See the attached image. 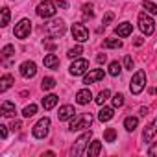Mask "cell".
Masks as SVG:
<instances>
[{"instance_id": "cell-27", "label": "cell", "mask_w": 157, "mask_h": 157, "mask_svg": "<svg viewBox=\"0 0 157 157\" xmlns=\"http://www.w3.org/2000/svg\"><path fill=\"white\" fill-rule=\"evenodd\" d=\"M37 113V105L35 104H30V105H26L24 109H22V117L24 118H30V117H33Z\"/></svg>"}, {"instance_id": "cell-42", "label": "cell", "mask_w": 157, "mask_h": 157, "mask_svg": "<svg viewBox=\"0 0 157 157\" xmlns=\"http://www.w3.org/2000/svg\"><path fill=\"white\" fill-rule=\"evenodd\" d=\"M105 59H107V57H105V54H98V57H96V61H98V63H105Z\"/></svg>"}, {"instance_id": "cell-13", "label": "cell", "mask_w": 157, "mask_h": 157, "mask_svg": "<svg viewBox=\"0 0 157 157\" xmlns=\"http://www.w3.org/2000/svg\"><path fill=\"white\" fill-rule=\"evenodd\" d=\"M155 131H157V118H155V120H151V122L146 126V129L142 131V142H150V140H151V137L155 135Z\"/></svg>"}, {"instance_id": "cell-8", "label": "cell", "mask_w": 157, "mask_h": 157, "mask_svg": "<svg viewBox=\"0 0 157 157\" xmlns=\"http://www.w3.org/2000/svg\"><path fill=\"white\" fill-rule=\"evenodd\" d=\"M72 37L78 41V43H85L89 39V32L87 28L82 24V22H74L72 24Z\"/></svg>"}, {"instance_id": "cell-9", "label": "cell", "mask_w": 157, "mask_h": 157, "mask_svg": "<svg viewBox=\"0 0 157 157\" xmlns=\"http://www.w3.org/2000/svg\"><path fill=\"white\" fill-rule=\"evenodd\" d=\"M32 32V21L28 19H22L17 26H15V37L17 39H26Z\"/></svg>"}, {"instance_id": "cell-41", "label": "cell", "mask_w": 157, "mask_h": 157, "mask_svg": "<svg viewBox=\"0 0 157 157\" xmlns=\"http://www.w3.org/2000/svg\"><path fill=\"white\" fill-rule=\"evenodd\" d=\"M56 6H57V8H63V10H67V8H68V6H67V2H63V0H57Z\"/></svg>"}, {"instance_id": "cell-36", "label": "cell", "mask_w": 157, "mask_h": 157, "mask_svg": "<svg viewBox=\"0 0 157 157\" xmlns=\"http://www.w3.org/2000/svg\"><path fill=\"white\" fill-rule=\"evenodd\" d=\"M82 10H83V13H85L87 17H93V15H94V11H93V6H91V4H85Z\"/></svg>"}, {"instance_id": "cell-24", "label": "cell", "mask_w": 157, "mask_h": 157, "mask_svg": "<svg viewBox=\"0 0 157 157\" xmlns=\"http://www.w3.org/2000/svg\"><path fill=\"white\" fill-rule=\"evenodd\" d=\"M142 8H144L150 15H157V4H153L151 0H144V2H142Z\"/></svg>"}, {"instance_id": "cell-44", "label": "cell", "mask_w": 157, "mask_h": 157, "mask_svg": "<svg viewBox=\"0 0 157 157\" xmlns=\"http://www.w3.org/2000/svg\"><path fill=\"white\" fill-rule=\"evenodd\" d=\"M11 128H13V129H21V122H13Z\"/></svg>"}, {"instance_id": "cell-33", "label": "cell", "mask_w": 157, "mask_h": 157, "mask_svg": "<svg viewBox=\"0 0 157 157\" xmlns=\"http://www.w3.org/2000/svg\"><path fill=\"white\" fill-rule=\"evenodd\" d=\"M122 105H124V94L117 93L113 96V107H122Z\"/></svg>"}, {"instance_id": "cell-32", "label": "cell", "mask_w": 157, "mask_h": 157, "mask_svg": "<svg viewBox=\"0 0 157 157\" xmlns=\"http://www.w3.org/2000/svg\"><path fill=\"white\" fill-rule=\"evenodd\" d=\"M10 10L8 8H2V21H0V26H8L10 24Z\"/></svg>"}, {"instance_id": "cell-11", "label": "cell", "mask_w": 157, "mask_h": 157, "mask_svg": "<svg viewBox=\"0 0 157 157\" xmlns=\"http://www.w3.org/2000/svg\"><path fill=\"white\" fill-rule=\"evenodd\" d=\"M104 80V70L102 68H94V70H89L85 76H83V83L85 85H91V83H96Z\"/></svg>"}, {"instance_id": "cell-31", "label": "cell", "mask_w": 157, "mask_h": 157, "mask_svg": "<svg viewBox=\"0 0 157 157\" xmlns=\"http://www.w3.org/2000/svg\"><path fill=\"white\" fill-rule=\"evenodd\" d=\"M80 54H83V48H82V46H74V48L68 50L67 56H68L70 59H76V57H80Z\"/></svg>"}, {"instance_id": "cell-38", "label": "cell", "mask_w": 157, "mask_h": 157, "mask_svg": "<svg viewBox=\"0 0 157 157\" xmlns=\"http://www.w3.org/2000/svg\"><path fill=\"white\" fill-rule=\"evenodd\" d=\"M0 137L2 139L8 137V126H4V124H0Z\"/></svg>"}, {"instance_id": "cell-16", "label": "cell", "mask_w": 157, "mask_h": 157, "mask_svg": "<svg viewBox=\"0 0 157 157\" xmlns=\"http://www.w3.org/2000/svg\"><path fill=\"white\" fill-rule=\"evenodd\" d=\"M91 98H93V94H91L89 89H82V91L76 93V102L80 104V105H87L91 102Z\"/></svg>"}, {"instance_id": "cell-5", "label": "cell", "mask_w": 157, "mask_h": 157, "mask_svg": "<svg viewBox=\"0 0 157 157\" xmlns=\"http://www.w3.org/2000/svg\"><path fill=\"white\" fill-rule=\"evenodd\" d=\"M139 28L144 35H151L155 32V22L151 17H148V13H140L139 15Z\"/></svg>"}, {"instance_id": "cell-2", "label": "cell", "mask_w": 157, "mask_h": 157, "mask_svg": "<svg viewBox=\"0 0 157 157\" xmlns=\"http://www.w3.org/2000/svg\"><path fill=\"white\" fill-rule=\"evenodd\" d=\"M91 139H93V131H91V129L85 131L83 135H80V137H78V140L74 142L72 150H70V155H72V157H78V155L85 153V148H87V144H89Z\"/></svg>"}, {"instance_id": "cell-43", "label": "cell", "mask_w": 157, "mask_h": 157, "mask_svg": "<svg viewBox=\"0 0 157 157\" xmlns=\"http://www.w3.org/2000/svg\"><path fill=\"white\" fill-rule=\"evenodd\" d=\"M142 43H144V39H140V37H139V39H135V44H137V46H140Z\"/></svg>"}, {"instance_id": "cell-40", "label": "cell", "mask_w": 157, "mask_h": 157, "mask_svg": "<svg viewBox=\"0 0 157 157\" xmlns=\"http://www.w3.org/2000/svg\"><path fill=\"white\" fill-rule=\"evenodd\" d=\"M44 48L52 52V50H56V44H54V43H48V41H44Z\"/></svg>"}, {"instance_id": "cell-25", "label": "cell", "mask_w": 157, "mask_h": 157, "mask_svg": "<svg viewBox=\"0 0 157 157\" xmlns=\"http://www.w3.org/2000/svg\"><path fill=\"white\" fill-rule=\"evenodd\" d=\"M104 48H122V41L120 39H105Z\"/></svg>"}, {"instance_id": "cell-22", "label": "cell", "mask_w": 157, "mask_h": 157, "mask_svg": "<svg viewBox=\"0 0 157 157\" xmlns=\"http://www.w3.org/2000/svg\"><path fill=\"white\" fill-rule=\"evenodd\" d=\"M13 82H15V80H13V76H11V74H4L2 78H0V91L6 93V91L13 85Z\"/></svg>"}, {"instance_id": "cell-10", "label": "cell", "mask_w": 157, "mask_h": 157, "mask_svg": "<svg viewBox=\"0 0 157 157\" xmlns=\"http://www.w3.org/2000/svg\"><path fill=\"white\" fill-rule=\"evenodd\" d=\"M87 68H89V61L87 59H74V63L70 65V74L72 76H82V74H85L87 72Z\"/></svg>"}, {"instance_id": "cell-3", "label": "cell", "mask_w": 157, "mask_h": 157, "mask_svg": "<svg viewBox=\"0 0 157 157\" xmlns=\"http://www.w3.org/2000/svg\"><path fill=\"white\" fill-rule=\"evenodd\" d=\"M144 87H146V72L144 70H139V72L133 74L131 82H129V91L133 94H140L144 91Z\"/></svg>"}, {"instance_id": "cell-35", "label": "cell", "mask_w": 157, "mask_h": 157, "mask_svg": "<svg viewBox=\"0 0 157 157\" xmlns=\"http://www.w3.org/2000/svg\"><path fill=\"white\" fill-rule=\"evenodd\" d=\"M124 67L128 70H133V59H131V56H126L124 57Z\"/></svg>"}, {"instance_id": "cell-19", "label": "cell", "mask_w": 157, "mask_h": 157, "mask_svg": "<svg viewBox=\"0 0 157 157\" xmlns=\"http://www.w3.org/2000/svg\"><path fill=\"white\" fill-rule=\"evenodd\" d=\"M115 117V109L113 107H102L100 111H98V120L100 122H107V120H111Z\"/></svg>"}, {"instance_id": "cell-39", "label": "cell", "mask_w": 157, "mask_h": 157, "mask_svg": "<svg viewBox=\"0 0 157 157\" xmlns=\"http://www.w3.org/2000/svg\"><path fill=\"white\" fill-rule=\"evenodd\" d=\"M148 153H150V155H153V157H157V142H155V144H151V146L148 148Z\"/></svg>"}, {"instance_id": "cell-12", "label": "cell", "mask_w": 157, "mask_h": 157, "mask_svg": "<svg viewBox=\"0 0 157 157\" xmlns=\"http://www.w3.org/2000/svg\"><path fill=\"white\" fill-rule=\"evenodd\" d=\"M37 74V65L33 61H24L21 65V76L26 78V80H30V78H33Z\"/></svg>"}, {"instance_id": "cell-28", "label": "cell", "mask_w": 157, "mask_h": 157, "mask_svg": "<svg viewBox=\"0 0 157 157\" xmlns=\"http://www.w3.org/2000/svg\"><path fill=\"white\" fill-rule=\"evenodd\" d=\"M41 87H43L44 91H50V89H54V87H56V80H54V78H43Z\"/></svg>"}, {"instance_id": "cell-4", "label": "cell", "mask_w": 157, "mask_h": 157, "mask_svg": "<svg viewBox=\"0 0 157 157\" xmlns=\"http://www.w3.org/2000/svg\"><path fill=\"white\" fill-rule=\"evenodd\" d=\"M44 30H46V35L48 37H61L65 33V22L61 19H54V21H50L46 24Z\"/></svg>"}, {"instance_id": "cell-26", "label": "cell", "mask_w": 157, "mask_h": 157, "mask_svg": "<svg viewBox=\"0 0 157 157\" xmlns=\"http://www.w3.org/2000/svg\"><path fill=\"white\" fill-rule=\"evenodd\" d=\"M120 72H122L120 63H118V61H111V65H109V74L117 78V76H120Z\"/></svg>"}, {"instance_id": "cell-23", "label": "cell", "mask_w": 157, "mask_h": 157, "mask_svg": "<svg viewBox=\"0 0 157 157\" xmlns=\"http://www.w3.org/2000/svg\"><path fill=\"white\" fill-rule=\"evenodd\" d=\"M137 126H139V118L137 117H128L126 120H124V128H126V131H135L137 129Z\"/></svg>"}, {"instance_id": "cell-14", "label": "cell", "mask_w": 157, "mask_h": 157, "mask_svg": "<svg viewBox=\"0 0 157 157\" xmlns=\"http://www.w3.org/2000/svg\"><path fill=\"white\" fill-rule=\"evenodd\" d=\"M131 32H133V24L131 22H120L115 28V33L118 37H128V35H131Z\"/></svg>"}, {"instance_id": "cell-34", "label": "cell", "mask_w": 157, "mask_h": 157, "mask_svg": "<svg viewBox=\"0 0 157 157\" xmlns=\"http://www.w3.org/2000/svg\"><path fill=\"white\" fill-rule=\"evenodd\" d=\"M15 54V46L13 44H6L4 48H2V57H10V56H13Z\"/></svg>"}, {"instance_id": "cell-7", "label": "cell", "mask_w": 157, "mask_h": 157, "mask_svg": "<svg viewBox=\"0 0 157 157\" xmlns=\"http://www.w3.org/2000/svg\"><path fill=\"white\" fill-rule=\"evenodd\" d=\"M56 4L52 2V0H44V2H41L39 6H37V15L39 17H43V19H50V17H54L56 15Z\"/></svg>"}, {"instance_id": "cell-20", "label": "cell", "mask_w": 157, "mask_h": 157, "mask_svg": "<svg viewBox=\"0 0 157 157\" xmlns=\"http://www.w3.org/2000/svg\"><path fill=\"white\" fill-rule=\"evenodd\" d=\"M57 96L56 94H46L44 98H43V107L46 109V111H50V109H54L56 105H57Z\"/></svg>"}, {"instance_id": "cell-37", "label": "cell", "mask_w": 157, "mask_h": 157, "mask_svg": "<svg viewBox=\"0 0 157 157\" xmlns=\"http://www.w3.org/2000/svg\"><path fill=\"white\" fill-rule=\"evenodd\" d=\"M113 19H115V15H113L111 11H109V13H105V17H104V26H107V24H109Z\"/></svg>"}, {"instance_id": "cell-1", "label": "cell", "mask_w": 157, "mask_h": 157, "mask_svg": "<svg viewBox=\"0 0 157 157\" xmlns=\"http://www.w3.org/2000/svg\"><path fill=\"white\" fill-rule=\"evenodd\" d=\"M91 124H93V117H91L89 113H82V115H76V117H72L68 129H70V131L87 129V128H91Z\"/></svg>"}, {"instance_id": "cell-6", "label": "cell", "mask_w": 157, "mask_h": 157, "mask_svg": "<svg viewBox=\"0 0 157 157\" xmlns=\"http://www.w3.org/2000/svg\"><path fill=\"white\" fill-rule=\"evenodd\" d=\"M48 131H50V118H48V117L41 118V120L33 126V129H32V133H33L35 139H44V137L48 135Z\"/></svg>"}, {"instance_id": "cell-17", "label": "cell", "mask_w": 157, "mask_h": 157, "mask_svg": "<svg viewBox=\"0 0 157 157\" xmlns=\"http://www.w3.org/2000/svg\"><path fill=\"white\" fill-rule=\"evenodd\" d=\"M74 105H61L59 107V113H57V118L59 120H68V118H72L74 117Z\"/></svg>"}, {"instance_id": "cell-15", "label": "cell", "mask_w": 157, "mask_h": 157, "mask_svg": "<svg viewBox=\"0 0 157 157\" xmlns=\"http://www.w3.org/2000/svg\"><path fill=\"white\" fill-rule=\"evenodd\" d=\"M0 113H2L6 118H11V117H15V113H17V109H15V104L13 102H2V105H0Z\"/></svg>"}, {"instance_id": "cell-29", "label": "cell", "mask_w": 157, "mask_h": 157, "mask_svg": "<svg viewBox=\"0 0 157 157\" xmlns=\"http://www.w3.org/2000/svg\"><path fill=\"white\" fill-rule=\"evenodd\" d=\"M109 96H111V93H109L107 89L100 91V93H98V96H96V104H98V105H104V104H105V100H107Z\"/></svg>"}, {"instance_id": "cell-18", "label": "cell", "mask_w": 157, "mask_h": 157, "mask_svg": "<svg viewBox=\"0 0 157 157\" xmlns=\"http://www.w3.org/2000/svg\"><path fill=\"white\" fill-rule=\"evenodd\" d=\"M43 63H44V67H46V68H52V70H56V68L59 67V57H57L56 54H48V56H44Z\"/></svg>"}, {"instance_id": "cell-21", "label": "cell", "mask_w": 157, "mask_h": 157, "mask_svg": "<svg viewBox=\"0 0 157 157\" xmlns=\"http://www.w3.org/2000/svg\"><path fill=\"white\" fill-rule=\"evenodd\" d=\"M100 151H102V142H100V140H93L91 146L85 150V153H87L89 157H96V155H100Z\"/></svg>"}, {"instance_id": "cell-30", "label": "cell", "mask_w": 157, "mask_h": 157, "mask_svg": "<svg viewBox=\"0 0 157 157\" xmlns=\"http://www.w3.org/2000/svg\"><path fill=\"white\" fill-rule=\"evenodd\" d=\"M115 139H117V131L113 128H107L105 133H104V140L105 142H115Z\"/></svg>"}]
</instances>
